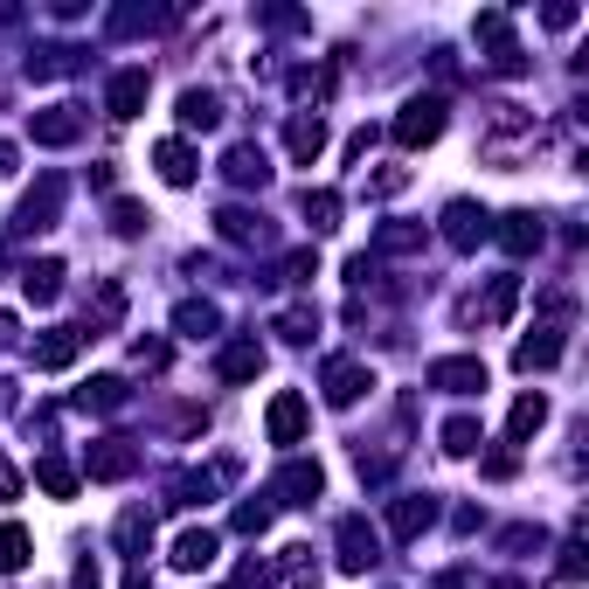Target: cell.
Returning a JSON list of instances; mask_svg holds the SVG:
<instances>
[{
    "label": "cell",
    "mask_w": 589,
    "mask_h": 589,
    "mask_svg": "<svg viewBox=\"0 0 589 589\" xmlns=\"http://www.w3.org/2000/svg\"><path fill=\"white\" fill-rule=\"evenodd\" d=\"M430 139H444V98H409L403 118H396V146L417 152V146H430Z\"/></svg>",
    "instance_id": "1"
},
{
    "label": "cell",
    "mask_w": 589,
    "mask_h": 589,
    "mask_svg": "<svg viewBox=\"0 0 589 589\" xmlns=\"http://www.w3.org/2000/svg\"><path fill=\"white\" fill-rule=\"evenodd\" d=\"M375 562H382V534L367 528L361 513H354V520H340V569H347V576H367Z\"/></svg>",
    "instance_id": "2"
},
{
    "label": "cell",
    "mask_w": 589,
    "mask_h": 589,
    "mask_svg": "<svg viewBox=\"0 0 589 589\" xmlns=\"http://www.w3.org/2000/svg\"><path fill=\"white\" fill-rule=\"evenodd\" d=\"M486 236H492V215L478 208V202H451V208H444V243H451V250H478Z\"/></svg>",
    "instance_id": "3"
},
{
    "label": "cell",
    "mask_w": 589,
    "mask_h": 589,
    "mask_svg": "<svg viewBox=\"0 0 589 589\" xmlns=\"http://www.w3.org/2000/svg\"><path fill=\"white\" fill-rule=\"evenodd\" d=\"M478 35L492 42V70H507V77H520V70H528V56H520V42H513V21L499 14V8H486V14H478Z\"/></svg>",
    "instance_id": "4"
},
{
    "label": "cell",
    "mask_w": 589,
    "mask_h": 589,
    "mask_svg": "<svg viewBox=\"0 0 589 589\" xmlns=\"http://www.w3.org/2000/svg\"><path fill=\"white\" fill-rule=\"evenodd\" d=\"M56 208H63V181H56V173H42V188H35L29 202L14 208V229H21V236H35V229H56Z\"/></svg>",
    "instance_id": "5"
},
{
    "label": "cell",
    "mask_w": 589,
    "mask_h": 589,
    "mask_svg": "<svg viewBox=\"0 0 589 589\" xmlns=\"http://www.w3.org/2000/svg\"><path fill=\"white\" fill-rule=\"evenodd\" d=\"M430 388H444V396H478V388H486V361L478 354H451V361L430 367Z\"/></svg>",
    "instance_id": "6"
},
{
    "label": "cell",
    "mask_w": 589,
    "mask_h": 589,
    "mask_svg": "<svg viewBox=\"0 0 589 589\" xmlns=\"http://www.w3.org/2000/svg\"><path fill=\"white\" fill-rule=\"evenodd\" d=\"M83 465H91V478H104V486H118V478H133V472H139V451L125 444V438H98Z\"/></svg>",
    "instance_id": "7"
},
{
    "label": "cell",
    "mask_w": 589,
    "mask_h": 589,
    "mask_svg": "<svg viewBox=\"0 0 589 589\" xmlns=\"http://www.w3.org/2000/svg\"><path fill=\"white\" fill-rule=\"evenodd\" d=\"M305 417H313V409H305V396H298V388H285V396H271V409H264V430H271V444H298V438H305Z\"/></svg>",
    "instance_id": "8"
},
{
    "label": "cell",
    "mask_w": 589,
    "mask_h": 589,
    "mask_svg": "<svg viewBox=\"0 0 589 589\" xmlns=\"http://www.w3.org/2000/svg\"><path fill=\"white\" fill-rule=\"evenodd\" d=\"M77 354H83V326H49V333L35 340V367L42 375H63Z\"/></svg>",
    "instance_id": "9"
},
{
    "label": "cell",
    "mask_w": 589,
    "mask_h": 589,
    "mask_svg": "<svg viewBox=\"0 0 589 589\" xmlns=\"http://www.w3.org/2000/svg\"><path fill=\"white\" fill-rule=\"evenodd\" d=\"M215 548H223V541H215V528H188V534H173V569L181 576H202V569H215Z\"/></svg>",
    "instance_id": "10"
},
{
    "label": "cell",
    "mask_w": 589,
    "mask_h": 589,
    "mask_svg": "<svg viewBox=\"0 0 589 589\" xmlns=\"http://www.w3.org/2000/svg\"><path fill=\"white\" fill-rule=\"evenodd\" d=\"M29 133H35V146H77L83 139V118H77V104H49V112L29 118Z\"/></svg>",
    "instance_id": "11"
},
{
    "label": "cell",
    "mask_w": 589,
    "mask_h": 589,
    "mask_svg": "<svg viewBox=\"0 0 589 589\" xmlns=\"http://www.w3.org/2000/svg\"><path fill=\"white\" fill-rule=\"evenodd\" d=\"M367 388H375V367H361V361H333V367H326V403H333V409L361 403Z\"/></svg>",
    "instance_id": "12"
},
{
    "label": "cell",
    "mask_w": 589,
    "mask_h": 589,
    "mask_svg": "<svg viewBox=\"0 0 589 589\" xmlns=\"http://www.w3.org/2000/svg\"><path fill=\"white\" fill-rule=\"evenodd\" d=\"M285 152L298 167H313L319 152H326V118L319 112H292V125H285Z\"/></svg>",
    "instance_id": "13"
},
{
    "label": "cell",
    "mask_w": 589,
    "mask_h": 589,
    "mask_svg": "<svg viewBox=\"0 0 589 589\" xmlns=\"http://www.w3.org/2000/svg\"><path fill=\"white\" fill-rule=\"evenodd\" d=\"M152 167H160L167 188H194V173H202V160H194L188 139H160V146H152Z\"/></svg>",
    "instance_id": "14"
},
{
    "label": "cell",
    "mask_w": 589,
    "mask_h": 589,
    "mask_svg": "<svg viewBox=\"0 0 589 589\" xmlns=\"http://www.w3.org/2000/svg\"><path fill=\"white\" fill-rule=\"evenodd\" d=\"M430 520H438V499L409 492V499H396V507H388V534H396V541H417Z\"/></svg>",
    "instance_id": "15"
},
{
    "label": "cell",
    "mask_w": 589,
    "mask_h": 589,
    "mask_svg": "<svg viewBox=\"0 0 589 589\" xmlns=\"http://www.w3.org/2000/svg\"><path fill=\"white\" fill-rule=\"evenodd\" d=\"M541 215H528V208H513V215H499V243H507V257H534L541 250Z\"/></svg>",
    "instance_id": "16"
},
{
    "label": "cell",
    "mask_w": 589,
    "mask_h": 589,
    "mask_svg": "<svg viewBox=\"0 0 589 589\" xmlns=\"http://www.w3.org/2000/svg\"><path fill=\"white\" fill-rule=\"evenodd\" d=\"M562 361V326H534V340L513 347V367L520 375H534V367H555Z\"/></svg>",
    "instance_id": "17"
},
{
    "label": "cell",
    "mask_w": 589,
    "mask_h": 589,
    "mask_svg": "<svg viewBox=\"0 0 589 589\" xmlns=\"http://www.w3.org/2000/svg\"><path fill=\"white\" fill-rule=\"evenodd\" d=\"M146 91H152L146 70H118V77H112V98H104V104H112V118H139V112H146Z\"/></svg>",
    "instance_id": "18"
},
{
    "label": "cell",
    "mask_w": 589,
    "mask_h": 589,
    "mask_svg": "<svg viewBox=\"0 0 589 589\" xmlns=\"http://www.w3.org/2000/svg\"><path fill=\"white\" fill-rule=\"evenodd\" d=\"M223 173H229L236 188H264V181H271V160H264V146H229Z\"/></svg>",
    "instance_id": "19"
},
{
    "label": "cell",
    "mask_w": 589,
    "mask_h": 589,
    "mask_svg": "<svg viewBox=\"0 0 589 589\" xmlns=\"http://www.w3.org/2000/svg\"><path fill=\"white\" fill-rule=\"evenodd\" d=\"M215 367H223V382H257V375H264V347H257V340H229Z\"/></svg>",
    "instance_id": "20"
},
{
    "label": "cell",
    "mask_w": 589,
    "mask_h": 589,
    "mask_svg": "<svg viewBox=\"0 0 589 589\" xmlns=\"http://www.w3.org/2000/svg\"><path fill=\"white\" fill-rule=\"evenodd\" d=\"M319 486H326L319 465H285V472H277V492H285V507H313Z\"/></svg>",
    "instance_id": "21"
},
{
    "label": "cell",
    "mask_w": 589,
    "mask_h": 589,
    "mask_svg": "<svg viewBox=\"0 0 589 589\" xmlns=\"http://www.w3.org/2000/svg\"><path fill=\"white\" fill-rule=\"evenodd\" d=\"M21 292H29L35 305H56L63 298V264H56V257H35V264L21 271Z\"/></svg>",
    "instance_id": "22"
},
{
    "label": "cell",
    "mask_w": 589,
    "mask_h": 589,
    "mask_svg": "<svg viewBox=\"0 0 589 589\" xmlns=\"http://www.w3.org/2000/svg\"><path fill=\"white\" fill-rule=\"evenodd\" d=\"M541 423H548V396H520L513 417H507V444H528Z\"/></svg>",
    "instance_id": "23"
},
{
    "label": "cell",
    "mask_w": 589,
    "mask_h": 589,
    "mask_svg": "<svg viewBox=\"0 0 589 589\" xmlns=\"http://www.w3.org/2000/svg\"><path fill=\"white\" fill-rule=\"evenodd\" d=\"M215 319H223V313H215L208 298H181V305H173V326H181L188 340H208V333H215Z\"/></svg>",
    "instance_id": "24"
},
{
    "label": "cell",
    "mask_w": 589,
    "mask_h": 589,
    "mask_svg": "<svg viewBox=\"0 0 589 589\" xmlns=\"http://www.w3.org/2000/svg\"><path fill=\"white\" fill-rule=\"evenodd\" d=\"M29 555H35L29 528H14V520H0V569H8V576H21V569H29Z\"/></svg>",
    "instance_id": "25"
},
{
    "label": "cell",
    "mask_w": 589,
    "mask_h": 589,
    "mask_svg": "<svg viewBox=\"0 0 589 589\" xmlns=\"http://www.w3.org/2000/svg\"><path fill=\"white\" fill-rule=\"evenodd\" d=\"M215 118H223V98L215 91H181V125L188 133H208Z\"/></svg>",
    "instance_id": "26"
},
{
    "label": "cell",
    "mask_w": 589,
    "mask_h": 589,
    "mask_svg": "<svg viewBox=\"0 0 589 589\" xmlns=\"http://www.w3.org/2000/svg\"><path fill=\"white\" fill-rule=\"evenodd\" d=\"M298 208H305V223H313L319 236H326V229H340V194H333V188H305V202H298Z\"/></svg>",
    "instance_id": "27"
},
{
    "label": "cell",
    "mask_w": 589,
    "mask_h": 589,
    "mask_svg": "<svg viewBox=\"0 0 589 589\" xmlns=\"http://www.w3.org/2000/svg\"><path fill=\"white\" fill-rule=\"evenodd\" d=\"M35 486L49 492V499H77V472L63 465V457H42V465H35Z\"/></svg>",
    "instance_id": "28"
},
{
    "label": "cell",
    "mask_w": 589,
    "mask_h": 589,
    "mask_svg": "<svg viewBox=\"0 0 589 589\" xmlns=\"http://www.w3.org/2000/svg\"><path fill=\"white\" fill-rule=\"evenodd\" d=\"M77 403H83V409H98V417H112V409H125V382H118V375H98Z\"/></svg>",
    "instance_id": "29"
},
{
    "label": "cell",
    "mask_w": 589,
    "mask_h": 589,
    "mask_svg": "<svg viewBox=\"0 0 589 589\" xmlns=\"http://www.w3.org/2000/svg\"><path fill=\"white\" fill-rule=\"evenodd\" d=\"M215 223H223L229 243H264V215H250V208H223Z\"/></svg>",
    "instance_id": "30"
},
{
    "label": "cell",
    "mask_w": 589,
    "mask_h": 589,
    "mask_svg": "<svg viewBox=\"0 0 589 589\" xmlns=\"http://www.w3.org/2000/svg\"><path fill=\"white\" fill-rule=\"evenodd\" d=\"M513 305H520V277L507 271V277H492V292H486V319H492V326L513 319Z\"/></svg>",
    "instance_id": "31"
},
{
    "label": "cell",
    "mask_w": 589,
    "mask_h": 589,
    "mask_svg": "<svg viewBox=\"0 0 589 589\" xmlns=\"http://www.w3.org/2000/svg\"><path fill=\"white\" fill-rule=\"evenodd\" d=\"M444 451H451V457H472V451H478V423H472V417H451V423H444Z\"/></svg>",
    "instance_id": "32"
},
{
    "label": "cell",
    "mask_w": 589,
    "mask_h": 589,
    "mask_svg": "<svg viewBox=\"0 0 589 589\" xmlns=\"http://www.w3.org/2000/svg\"><path fill=\"white\" fill-rule=\"evenodd\" d=\"M63 70H77V49H42V56H29V77H63Z\"/></svg>",
    "instance_id": "33"
},
{
    "label": "cell",
    "mask_w": 589,
    "mask_h": 589,
    "mask_svg": "<svg viewBox=\"0 0 589 589\" xmlns=\"http://www.w3.org/2000/svg\"><path fill=\"white\" fill-rule=\"evenodd\" d=\"M139 29H160V14H146V8H118L112 14V35H139Z\"/></svg>",
    "instance_id": "34"
},
{
    "label": "cell",
    "mask_w": 589,
    "mask_h": 589,
    "mask_svg": "<svg viewBox=\"0 0 589 589\" xmlns=\"http://www.w3.org/2000/svg\"><path fill=\"white\" fill-rule=\"evenodd\" d=\"M112 229H118V236H139V229H146V208H139V202H112Z\"/></svg>",
    "instance_id": "35"
},
{
    "label": "cell",
    "mask_w": 589,
    "mask_h": 589,
    "mask_svg": "<svg viewBox=\"0 0 589 589\" xmlns=\"http://www.w3.org/2000/svg\"><path fill=\"white\" fill-rule=\"evenodd\" d=\"M285 277H292V285H313V277H319V257H313V250H292V257H285Z\"/></svg>",
    "instance_id": "36"
},
{
    "label": "cell",
    "mask_w": 589,
    "mask_h": 589,
    "mask_svg": "<svg viewBox=\"0 0 589 589\" xmlns=\"http://www.w3.org/2000/svg\"><path fill=\"white\" fill-rule=\"evenodd\" d=\"M313 326H319L313 313H285V319H277V333H285V340H298V347H305V340H313Z\"/></svg>",
    "instance_id": "37"
},
{
    "label": "cell",
    "mask_w": 589,
    "mask_h": 589,
    "mask_svg": "<svg viewBox=\"0 0 589 589\" xmlns=\"http://www.w3.org/2000/svg\"><path fill=\"white\" fill-rule=\"evenodd\" d=\"M271 528V507H236V534H264Z\"/></svg>",
    "instance_id": "38"
},
{
    "label": "cell",
    "mask_w": 589,
    "mask_h": 589,
    "mask_svg": "<svg viewBox=\"0 0 589 589\" xmlns=\"http://www.w3.org/2000/svg\"><path fill=\"white\" fill-rule=\"evenodd\" d=\"M417 243H423V229H403V223L382 229V250H417Z\"/></svg>",
    "instance_id": "39"
},
{
    "label": "cell",
    "mask_w": 589,
    "mask_h": 589,
    "mask_svg": "<svg viewBox=\"0 0 589 589\" xmlns=\"http://www.w3.org/2000/svg\"><path fill=\"white\" fill-rule=\"evenodd\" d=\"M562 582H582V541H569V548H562Z\"/></svg>",
    "instance_id": "40"
},
{
    "label": "cell",
    "mask_w": 589,
    "mask_h": 589,
    "mask_svg": "<svg viewBox=\"0 0 589 589\" xmlns=\"http://www.w3.org/2000/svg\"><path fill=\"white\" fill-rule=\"evenodd\" d=\"M513 472H520L513 451H492V457H486V478H513Z\"/></svg>",
    "instance_id": "41"
},
{
    "label": "cell",
    "mask_w": 589,
    "mask_h": 589,
    "mask_svg": "<svg viewBox=\"0 0 589 589\" xmlns=\"http://www.w3.org/2000/svg\"><path fill=\"white\" fill-rule=\"evenodd\" d=\"M133 354H139V367H167V347H160V340H139Z\"/></svg>",
    "instance_id": "42"
},
{
    "label": "cell",
    "mask_w": 589,
    "mask_h": 589,
    "mask_svg": "<svg viewBox=\"0 0 589 589\" xmlns=\"http://www.w3.org/2000/svg\"><path fill=\"white\" fill-rule=\"evenodd\" d=\"M14 160H21V152H14L8 139H0V181H8V173H14Z\"/></svg>",
    "instance_id": "43"
},
{
    "label": "cell",
    "mask_w": 589,
    "mask_h": 589,
    "mask_svg": "<svg viewBox=\"0 0 589 589\" xmlns=\"http://www.w3.org/2000/svg\"><path fill=\"white\" fill-rule=\"evenodd\" d=\"M14 333H21V326H14V313H0V347H14Z\"/></svg>",
    "instance_id": "44"
},
{
    "label": "cell",
    "mask_w": 589,
    "mask_h": 589,
    "mask_svg": "<svg viewBox=\"0 0 589 589\" xmlns=\"http://www.w3.org/2000/svg\"><path fill=\"white\" fill-rule=\"evenodd\" d=\"M14 492H21V478H14L8 465H0V499H14Z\"/></svg>",
    "instance_id": "45"
},
{
    "label": "cell",
    "mask_w": 589,
    "mask_h": 589,
    "mask_svg": "<svg viewBox=\"0 0 589 589\" xmlns=\"http://www.w3.org/2000/svg\"><path fill=\"white\" fill-rule=\"evenodd\" d=\"M77 589H98V569H91V562H83V569H77Z\"/></svg>",
    "instance_id": "46"
},
{
    "label": "cell",
    "mask_w": 589,
    "mask_h": 589,
    "mask_svg": "<svg viewBox=\"0 0 589 589\" xmlns=\"http://www.w3.org/2000/svg\"><path fill=\"white\" fill-rule=\"evenodd\" d=\"M430 589H472L465 576H438V582H430Z\"/></svg>",
    "instance_id": "47"
},
{
    "label": "cell",
    "mask_w": 589,
    "mask_h": 589,
    "mask_svg": "<svg viewBox=\"0 0 589 589\" xmlns=\"http://www.w3.org/2000/svg\"><path fill=\"white\" fill-rule=\"evenodd\" d=\"M125 589H152V582H146V576H139V569H133V576H125Z\"/></svg>",
    "instance_id": "48"
},
{
    "label": "cell",
    "mask_w": 589,
    "mask_h": 589,
    "mask_svg": "<svg viewBox=\"0 0 589 589\" xmlns=\"http://www.w3.org/2000/svg\"><path fill=\"white\" fill-rule=\"evenodd\" d=\"M499 589H528V582H499Z\"/></svg>",
    "instance_id": "49"
}]
</instances>
